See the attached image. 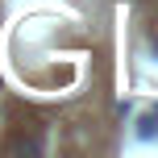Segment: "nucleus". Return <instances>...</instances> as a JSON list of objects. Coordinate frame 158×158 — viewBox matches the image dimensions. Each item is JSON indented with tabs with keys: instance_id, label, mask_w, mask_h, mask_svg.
<instances>
[{
	"instance_id": "obj_1",
	"label": "nucleus",
	"mask_w": 158,
	"mask_h": 158,
	"mask_svg": "<svg viewBox=\"0 0 158 158\" xmlns=\"http://www.w3.org/2000/svg\"><path fill=\"white\" fill-rule=\"evenodd\" d=\"M13 150H17V154H42V142H33V137H17Z\"/></svg>"
},
{
	"instance_id": "obj_2",
	"label": "nucleus",
	"mask_w": 158,
	"mask_h": 158,
	"mask_svg": "<svg viewBox=\"0 0 158 158\" xmlns=\"http://www.w3.org/2000/svg\"><path fill=\"white\" fill-rule=\"evenodd\" d=\"M137 133H142V137H154V133H158V112H146V117H142V129H137Z\"/></svg>"
}]
</instances>
